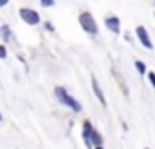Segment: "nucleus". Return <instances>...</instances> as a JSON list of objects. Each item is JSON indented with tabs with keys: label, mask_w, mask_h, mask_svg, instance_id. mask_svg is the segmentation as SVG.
I'll use <instances>...</instances> for the list:
<instances>
[{
	"label": "nucleus",
	"mask_w": 155,
	"mask_h": 149,
	"mask_svg": "<svg viewBox=\"0 0 155 149\" xmlns=\"http://www.w3.org/2000/svg\"><path fill=\"white\" fill-rule=\"evenodd\" d=\"M82 138L86 142V147L88 149H95V147H102V135L93 127V124L90 120H84L82 122Z\"/></svg>",
	"instance_id": "f257e3e1"
},
{
	"label": "nucleus",
	"mask_w": 155,
	"mask_h": 149,
	"mask_svg": "<svg viewBox=\"0 0 155 149\" xmlns=\"http://www.w3.org/2000/svg\"><path fill=\"white\" fill-rule=\"evenodd\" d=\"M55 97L58 98V102L62 104V106H66V107H69L71 111H75V113H81L82 111V106H81V102L77 100L75 97H71L69 93H68V89L66 87H55Z\"/></svg>",
	"instance_id": "f03ea898"
},
{
	"label": "nucleus",
	"mask_w": 155,
	"mask_h": 149,
	"mask_svg": "<svg viewBox=\"0 0 155 149\" xmlns=\"http://www.w3.org/2000/svg\"><path fill=\"white\" fill-rule=\"evenodd\" d=\"M79 24L81 27L88 33V35H97L99 33V26H97V20L93 18V15L90 11H82L79 15Z\"/></svg>",
	"instance_id": "7ed1b4c3"
},
{
	"label": "nucleus",
	"mask_w": 155,
	"mask_h": 149,
	"mask_svg": "<svg viewBox=\"0 0 155 149\" xmlns=\"http://www.w3.org/2000/svg\"><path fill=\"white\" fill-rule=\"evenodd\" d=\"M18 15H20V18H22L28 26H38V24L42 22L38 11L33 9V8H20V9H18Z\"/></svg>",
	"instance_id": "20e7f679"
},
{
	"label": "nucleus",
	"mask_w": 155,
	"mask_h": 149,
	"mask_svg": "<svg viewBox=\"0 0 155 149\" xmlns=\"http://www.w3.org/2000/svg\"><path fill=\"white\" fill-rule=\"evenodd\" d=\"M135 33H137V38H139V42L146 47V49H151L153 47V44H151V38H150V35H148V29L144 27V26H137L135 27Z\"/></svg>",
	"instance_id": "39448f33"
},
{
	"label": "nucleus",
	"mask_w": 155,
	"mask_h": 149,
	"mask_svg": "<svg viewBox=\"0 0 155 149\" xmlns=\"http://www.w3.org/2000/svg\"><path fill=\"white\" fill-rule=\"evenodd\" d=\"M104 24H106V27L111 31V33H115V35H119L120 33V18L119 17H106V20H104Z\"/></svg>",
	"instance_id": "423d86ee"
},
{
	"label": "nucleus",
	"mask_w": 155,
	"mask_h": 149,
	"mask_svg": "<svg viewBox=\"0 0 155 149\" xmlns=\"http://www.w3.org/2000/svg\"><path fill=\"white\" fill-rule=\"evenodd\" d=\"M91 87H93V93H95V97L99 98V102H101L102 106H106V97H104V91H102V87H101V84H99V80H97L95 77H91Z\"/></svg>",
	"instance_id": "0eeeda50"
},
{
	"label": "nucleus",
	"mask_w": 155,
	"mask_h": 149,
	"mask_svg": "<svg viewBox=\"0 0 155 149\" xmlns=\"http://www.w3.org/2000/svg\"><path fill=\"white\" fill-rule=\"evenodd\" d=\"M0 35H2L4 42H9V38H11V29H9V26H8V24L0 27Z\"/></svg>",
	"instance_id": "6e6552de"
},
{
	"label": "nucleus",
	"mask_w": 155,
	"mask_h": 149,
	"mask_svg": "<svg viewBox=\"0 0 155 149\" xmlns=\"http://www.w3.org/2000/svg\"><path fill=\"white\" fill-rule=\"evenodd\" d=\"M133 65H135V69H137V73H139V74H146V73H148V69H146L144 62H140V60H135V62H133Z\"/></svg>",
	"instance_id": "1a4fd4ad"
},
{
	"label": "nucleus",
	"mask_w": 155,
	"mask_h": 149,
	"mask_svg": "<svg viewBox=\"0 0 155 149\" xmlns=\"http://www.w3.org/2000/svg\"><path fill=\"white\" fill-rule=\"evenodd\" d=\"M148 80H150L151 87L155 89V73H153V71H148Z\"/></svg>",
	"instance_id": "9d476101"
},
{
	"label": "nucleus",
	"mask_w": 155,
	"mask_h": 149,
	"mask_svg": "<svg viewBox=\"0 0 155 149\" xmlns=\"http://www.w3.org/2000/svg\"><path fill=\"white\" fill-rule=\"evenodd\" d=\"M0 58H8V47L4 44H0Z\"/></svg>",
	"instance_id": "9b49d317"
},
{
	"label": "nucleus",
	"mask_w": 155,
	"mask_h": 149,
	"mask_svg": "<svg viewBox=\"0 0 155 149\" xmlns=\"http://www.w3.org/2000/svg\"><path fill=\"white\" fill-rule=\"evenodd\" d=\"M40 6L42 8H51V6H55V2H53V0H42Z\"/></svg>",
	"instance_id": "f8f14e48"
},
{
	"label": "nucleus",
	"mask_w": 155,
	"mask_h": 149,
	"mask_svg": "<svg viewBox=\"0 0 155 149\" xmlns=\"http://www.w3.org/2000/svg\"><path fill=\"white\" fill-rule=\"evenodd\" d=\"M44 27H46L48 31H55V27H53V24H51V22H44Z\"/></svg>",
	"instance_id": "ddd939ff"
},
{
	"label": "nucleus",
	"mask_w": 155,
	"mask_h": 149,
	"mask_svg": "<svg viewBox=\"0 0 155 149\" xmlns=\"http://www.w3.org/2000/svg\"><path fill=\"white\" fill-rule=\"evenodd\" d=\"M4 6H8V0H0V8H4Z\"/></svg>",
	"instance_id": "4468645a"
},
{
	"label": "nucleus",
	"mask_w": 155,
	"mask_h": 149,
	"mask_svg": "<svg viewBox=\"0 0 155 149\" xmlns=\"http://www.w3.org/2000/svg\"><path fill=\"white\" fill-rule=\"evenodd\" d=\"M2 120H4V116H2V113H0V122H2Z\"/></svg>",
	"instance_id": "2eb2a0df"
},
{
	"label": "nucleus",
	"mask_w": 155,
	"mask_h": 149,
	"mask_svg": "<svg viewBox=\"0 0 155 149\" xmlns=\"http://www.w3.org/2000/svg\"><path fill=\"white\" fill-rule=\"evenodd\" d=\"M95 149H104V147H95Z\"/></svg>",
	"instance_id": "dca6fc26"
},
{
	"label": "nucleus",
	"mask_w": 155,
	"mask_h": 149,
	"mask_svg": "<svg viewBox=\"0 0 155 149\" xmlns=\"http://www.w3.org/2000/svg\"><path fill=\"white\" fill-rule=\"evenodd\" d=\"M144 149H150V147H144Z\"/></svg>",
	"instance_id": "f3484780"
}]
</instances>
